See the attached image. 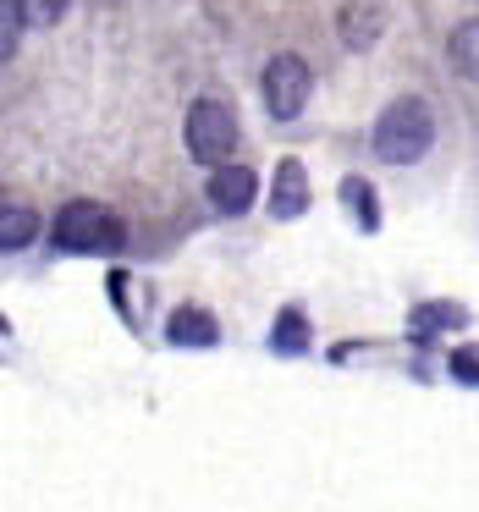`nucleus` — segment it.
<instances>
[{"instance_id": "obj_1", "label": "nucleus", "mask_w": 479, "mask_h": 512, "mask_svg": "<svg viewBox=\"0 0 479 512\" xmlns=\"http://www.w3.org/2000/svg\"><path fill=\"white\" fill-rule=\"evenodd\" d=\"M430 138H435L430 105H424L419 94H402V100H391L375 122V155L391 160V166H413V160H424Z\"/></svg>"}, {"instance_id": "obj_2", "label": "nucleus", "mask_w": 479, "mask_h": 512, "mask_svg": "<svg viewBox=\"0 0 479 512\" xmlns=\"http://www.w3.org/2000/svg\"><path fill=\"white\" fill-rule=\"evenodd\" d=\"M50 237H56V248H67V254H116V248H122V221H116L105 204L78 199L56 215Z\"/></svg>"}, {"instance_id": "obj_3", "label": "nucleus", "mask_w": 479, "mask_h": 512, "mask_svg": "<svg viewBox=\"0 0 479 512\" xmlns=\"http://www.w3.org/2000/svg\"><path fill=\"white\" fill-rule=\"evenodd\" d=\"M182 138H188V155L204 160L210 171L226 166V155L237 149V116H232V105H226V100H193Z\"/></svg>"}, {"instance_id": "obj_4", "label": "nucleus", "mask_w": 479, "mask_h": 512, "mask_svg": "<svg viewBox=\"0 0 479 512\" xmlns=\"http://www.w3.org/2000/svg\"><path fill=\"white\" fill-rule=\"evenodd\" d=\"M259 94H265V111L276 116V122H292V116L309 105V94H314V72H309V61H298V56H276L265 67V78H259Z\"/></svg>"}, {"instance_id": "obj_5", "label": "nucleus", "mask_w": 479, "mask_h": 512, "mask_svg": "<svg viewBox=\"0 0 479 512\" xmlns=\"http://www.w3.org/2000/svg\"><path fill=\"white\" fill-rule=\"evenodd\" d=\"M254 193H259V177L248 166H232V160H226V166L210 171V204L221 215H243L248 204H254Z\"/></svg>"}, {"instance_id": "obj_6", "label": "nucleus", "mask_w": 479, "mask_h": 512, "mask_svg": "<svg viewBox=\"0 0 479 512\" xmlns=\"http://www.w3.org/2000/svg\"><path fill=\"white\" fill-rule=\"evenodd\" d=\"M336 28H342L347 50H369L380 39V28H386V6H380V0H342Z\"/></svg>"}, {"instance_id": "obj_7", "label": "nucleus", "mask_w": 479, "mask_h": 512, "mask_svg": "<svg viewBox=\"0 0 479 512\" xmlns=\"http://www.w3.org/2000/svg\"><path fill=\"white\" fill-rule=\"evenodd\" d=\"M270 210H276L281 221H292V215L309 210V171H303L298 155H287L276 166V177H270Z\"/></svg>"}, {"instance_id": "obj_8", "label": "nucleus", "mask_w": 479, "mask_h": 512, "mask_svg": "<svg viewBox=\"0 0 479 512\" xmlns=\"http://www.w3.org/2000/svg\"><path fill=\"white\" fill-rule=\"evenodd\" d=\"M166 336L177 347H210L215 336H221V325H215L204 309H177V314H171V325H166Z\"/></svg>"}, {"instance_id": "obj_9", "label": "nucleus", "mask_w": 479, "mask_h": 512, "mask_svg": "<svg viewBox=\"0 0 479 512\" xmlns=\"http://www.w3.org/2000/svg\"><path fill=\"white\" fill-rule=\"evenodd\" d=\"M446 56H452V67L463 72V78H479V17H468V23L452 28V39H446Z\"/></svg>"}, {"instance_id": "obj_10", "label": "nucleus", "mask_w": 479, "mask_h": 512, "mask_svg": "<svg viewBox=\"0 0 479 512\" xmlns=\"http://www.w3.org/2000/svg\"><path fill=\"white\" fill-rule=\"evenodd\" d=\"M342 204H347V215H358V226H364V232H375V226H380L375 188H369L364 177H342Z\"/></svg>"}, {"instance_id": "obj_11", "label": "nucleus", "mask_w": 479, "mask_h": 512, "mask_svg": "<svg viewBox=\"0 0 479 512\" xmlns=\"http://www.w3.org/2000/svg\"><path fill=\"white\" fill-rule=\"evenodd\" d=\"M39 232V215L23 210V204H12V210L0 215V248L6 254H17V248H28V237Z\"/></svg>"}, {"instance_id": "obj_12", "label": "nucleus", "mask_w": 479, "mask_h": 512, "mask_svg": "<svg viewBox=\"0 0 479 512\" xmlns=\"http://www.w3.org/2000/svg\"><path fill=\"white\" fill-rule=\"evenodd\" d=\"M270 347H276V353H303V347H309V320H303L298 309H281V314H276V336H270Z\"/></svg>"}, {"instance_id": "obj_13", "label": "nucleus", "mask_w": 479, "mask_h": 512, "mask_svg": "<svg viewBox=\"0 0 479 512\" xmlns=\"http://www.w3.org/2000/svg\"><path fill=\"white\" fill-rule=\"evenodd\" d=\"M72 0H17V12H23L28 28H56L61 17H67Z\"/></svg>"}, {"instance_id": "obj_14", "label": "nucleus", "mask_w": 479, "mask_h": 512, "mask_svg": "<svg viewBox=\"0 0 479 512\" xmlns=\"http://www.w3.org/2000/svg\"><path fill=\"white\" fill-rule=\"evenodd\" d=\"M435 325H463V309H446V303L413 309V336H419V342H424V331H435Z\"/></svg>"}, {"instance_id": "obj_15", "label": "nucleus", "mask_w": 479, "mask_h": 512, "mask_svg": "<svg viewBox=\"0 0 479 512\" xmlns=\"http://www.w3.org/2000/svg\"><path fill=\"white\" fill-rule=\"evenodd\" d=\"M452 375H457V380H468V386H479V353H474V347L452 353Z\"/></svg>"}]
</instances>
